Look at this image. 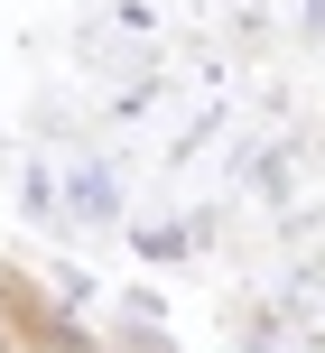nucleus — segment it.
<instances>
[{"label":"nucleus","instance_id":"5","mask_svg":"<svg viewBox=\"0 0 325 353\" xmlns=\"http://www.w3.org/2000/svg\"><path fill=\"white\" fill-rule=\"evenodd\" d=\"M158 74H140V84H121V93H112V121H140V112H158Z\"/></svg>","mask_w":325,"mask_h":353},{"label":"nucleus","instance_id":"3","mask_svg":"<svg viewBox=\"0 0 325 353\" xmlns=\"http://www.w3.org/2000/svg\"><path fill=\"white\" fill-rule=\"evenodd\" d=\"M205 242H214V214H158V223H140V232H130V251H140L149 270H167V261H196Z\"/></svg>","mask_w":325,"mask_h":353},{"label":"nucleus","instance_id":"2","mask_svg":"<svg viewBox=\"0 0 325 353\" xmlns=\"http://www.w3.org/2000/svg\"><path fill=\"white\" fill-rule=\"evenodd\" d=\"M233 186L242 195H260V205H289V186H297V140H233Z\"/></svg>","mask_w":325,"mask_h":353},{"label":"nucleus","instance_id":"6","mask_svg":"<svg viewBox=\"0 0 325 353\" xmlns=\"http://www.w3.org/2000/svg\"><path fill=\"white\" fill-rule=\"evenodd\" d=\"M214 130H223V103H214V112H196V121H186V130H177V140H167V159H177V168H186V159H196V149H205V140H214Z\"/></svg>","mask_w":325,"mask_h":353},{"label":"nucleus","instance_id":"4","mask_svg":"<svg viewBox=\"0 0 325 353\" xmlns=\"http://www.w3.org/2000/svg\"><path fill=\"white\" fill-rule=\"evenodd\" d=\"M19 205H28V223L65 232V186H56V168H37V159H28V176H19Z\"/></svg>","mask_w":325,"mask_h":353},{"label":"nucleus","instance_id":"7","mask_svg":"<svg viewBox=\"0 0 325 353\" xmlns=\"http://www.w3.org/2000/svg\"><path fill=\"white\" fill-rule=\"evenodd\" d=\"M307 28H316V37H325V0H307Z\"/></svg>","mask_w":325,"mask_h":353},{"label":"nucleus","instance_id":"1","mask_svg":"<svg viewBox=\"0 0 325 353\" xmlns=\"http://www.w3.org/2000/svg\"><path fill=\"white\" fill-rule=\"evenodd\" d=\"M121 168H103V159H74L65 168V232H112L121 223Z\"/></svg>","mask_w":325,"mask_h":353}]
</instances>
